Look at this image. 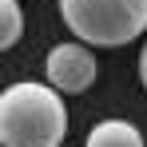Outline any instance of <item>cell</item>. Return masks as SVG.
<instances>
[{"label": "cell", "mask_w": 147, "mask_h": 147, "mask_svg": "<svg viewBox=\"0 0 147 147\" xmlns=\"http://www.w3.org/2000/svg\"><path fill=\"white\" fill-rule=\"evenodd\" d=\"M68 107L52 84L20 80L0 92V147H60Z\"/></svg>", "instance_id": "1"}, {"label": "cell", "mask_w": 147, "mask_h": 147, "mask_svg": "<svg viewBox=\"0 0 147 147\" xmlns=\"http://www.w3.org/2000/svg\"><path fill=\"white\" fill-rule=\"evenodd\" d=\"M60 16L76 40L92 48H123L147 32V0H60Z\"/></svg>", "instance_id": "2"}, {"label": "cell", "mask_w": 147, "mask_h": 147, "mask_svg": "<svg viewBox=\"0 0 147 147\" xmlns=\"http://www.w3.org/2000/svg\"><path fill=\"white\" fill-rule=\"evenodd\" d=\"M96 52L92 44L76 40V44H56L48 52V84L60 92V96H80L96 84Z\"/></svg>", "instance_id": "3"}, {"label": "cell", "mask_w": 147, "mask_h": 147, "mask_svg": "<svg viewBox=\"0 0 147 147\" xmlns=\"http://www.w3.org/2000/svg\"><path fill=\"white\" fill-rule=\"evenodd\" d=\"M84 147H147L143 143V131L127 119H103L88 131Z\"/></svg>", "instance_id": "4"}, {"label": "cell", "mask_w": 147, "mask_h": 147, "mask_svg": "<svg viewBox=\"0 0 147 147\" xmlns=\"http://www.w3.org/2000/svg\"><path fill=\"white\" fill-rule=\"evenodd\" d=\"M24 36V12L20 0H0V52H8Z\"/></svg>", "instance_id": "5"}, {"label": "cell", "mask_w": 147, "mask_h": 147, "mask_svg": "<svg viewBox=\"0 0 147 147\" xmlns=\"http://www.w3.org/2000/svg\"><path fill=\"white\" fill-rule=\"evenodd\" d=\"M139 80H143V88H147V44H143V52H139Z\"/></svg>", "instance_id": "6"}, {"label": "cell", "mask_w": 147, "mask_h": 147, "mask_svg": "<svg viewBox=\"0 0 147 147\" xmlns=\"http://www.w3.org/2000/svg\"><path fill=\"white\" fill-rule=\"evenodd\" d=\"M60 147H64V143H60Z\"/></svg>", "instance_id": "7"}]
</instances>
